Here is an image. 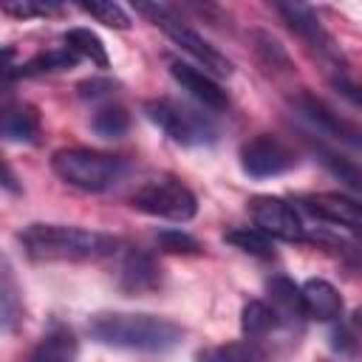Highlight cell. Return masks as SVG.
Returning a JSON list of instances; mask_svg holds the SVG:
<instances>
[{"instance_id":"obj_1","label":"cell","mask_w":362,"mask_h":362,"mask_svg":"<svg viewBox=\"0 0 362 362\" xmlns=\"http://www.w3.org/2000/svg\"><path fill=\"white\" fill-rule=\"evenodd\" d=\"M23 252L37 263H85L110 257L119 246L113 235L65 226V223H28L17 235Z\"/></svg>"},{"instance_id":"obj_2","label":"cell","mask_w":362,"mask_h":362,"mask_svg":"<svg viewBox=\"0 0 362 362\" xmlns=\"http://www.w3.org/2000/svg\"><path fill=\"white\" fill-rule=\"evenodd\" d=\"M88 334L110 348L139 351V354H164L173 351L184 331L173 320L156 314H130V311H99L88 320Z\"/></svg>"},{"instance_id":"obj_3","label":"cell","mask_w":362,"mask_h":362,"mask_svg":"<svg viewBox=\"0 0 362 362\" xmlns=\"http://www.w3.org/2000/svg\"><path fill=\"white\" fill-rule=\"evenodd\" d=\"M51 170L68 187H76L82 192H105L124 178L127 161L122 156L90 147H65L51 156Z\"/></svg>"},{"instance_id":"obj_4","label":"cell","mask_w":362,"mask_h":362,"mask_svg":"<svg viewBox=\"0 0 362 362\" xmlns=\"http://www.w3.org/2000/svg\"><path fill=\"white\" fill-rule=\"evenodd\" d=\"M133 8L139 11V14H144V17H150V23L153 25H158L181 51H187L206 74H212V76H229L232 74V62L212 45V42H206L195 28H189L187 23H184V17L173 8V6H167V3H133Z\"/></svg>"},{"instance_id":"obj_5","label":"cell","mask_w":362,"mask_h":362,"mask_svg":"<svg viewBox=\"0 0 362 362\" xmlns=\"http://www.w3.org/2000/svg\"><path fill=\"white\" fill-rule=\"evenodd\" d=\"M144 116L181 147H209L218 141L215 122L206 113H201L189 105H181L175 99L144 102Z\"/></svg>"},{"instance_id":"obj_6","label":"cell","mask_w":362,"mask_h":362,"mask_svg":"<svg viewBox=\"0 0 362 362\" xmlns=\"http://www.w3.org/2000/svg\"><path fill=\"white\" fill-rule=\"evenodd\" d=\"M130 206L153 215V218H164V221H192L198 212V201L189 192V187H184L178 178L173 175H156L147 178L141 187H136V192L130 195Z\"/></svg>"},{"instance_id":"obj_7","label":"cell","mask_w":362,"mask_h":362,"mask_svg":"<svg viewBox=\"0 0 362 362\" xmlns=\"http://www.w3.org/2000/svg\"><path fill=\"white\" fill-rule=\"evenodd\" d=\"M240 167L252 178L283 175L297 167V153L274 133H260L240 147Z\"/></svg>"},{"instance_id":"obj_8","label":"cell","mask_w":362,"mask_h":362,"mask_svg":"<svg viewBox=\"0 0 362 362\" xmlns=\"http://www.w3.org/2000/svg\"><path fill=\"white\" fill-rule=\"evenodd\" d=\"M274 11L283 17V23H286L308 48H314L325 62L337 65V71H339V65H342L339 45H337V40L322 28V23H320V17L314 14V8L303 6V3H274Z\"/></svg>"},{"instance_id":"obj_9","label":"cell","mask_w":362,"mask_h":362,"mask_svg":"<svg viewBox=\"0 0 362 362\" xmlns=\"http://www.w3.org/2000/svg\"><path fill=\"white\" fill-rule=\"evenodd\" d=\"M249 212L252 221L260 232H266L269 238H280V240H305V226L294 209V204H288L286 198L277 195H255L249 201Z\"/></svg>"},{"instance_id":"obj_10","label":"cell","mask_w":362,"mask_h":362,"mask_svg":"<svg viewBox=\"0 0 362 362\" xmlns=\"http://www.w3.org/2000/svg\"><path fill=\"white\" fill-rule=\"evenodd\" d=\"M294 107H297L300 116H303L305 122H311L320 133H325V136L342 141L345 147H351V150H356V153H362V130H359L351 119L339 116L331 105H325V102L317 99L314 93H297V96H294Z\"/></svg>"},{"instance_id":"obj_11","label":"cell","mask_w":362,"mask_h":362,"mask_svg":"<svg viewBox=\"0 0 362 362\" xmlns=\"http://www.w3.org/2000/svg\"><path fill=\"white\" fill-rule=\"evenodd\" d=\"M297 204L320 221H328L334 226L362 235V201L356 198H348L339 192H308V195H300Z\"/></svg>"},{"instance_id":"obj_12","label":"cell","mask_w":362,"mask_h":362,"mask_svg":"<svg viewBox=\"0 0 362 362\" xmlns=\"http://www.w3.org/2000/svg\"><path fill=\"white\" fill-rule=\"evenodd\" d=\"M266 297H269L266 303L274 311L280 328H286V331H300L303 328L308 314H305V303H303V288L300 286H294L288 277L277 274V277H272L266 283Z\"/></svg>"},{"instance_id":"obj_13","label":"cell","mask_w":362,"mask_h":362,"mask_svg":"<svg viewBox=\"0 0 362 362\" xmlns=\"http://www.w3.org/2000/svg\"><path fill=\"white\" fill-rule=\"evenodd\" d=\"M170 74H173V79H175L192 99H198L204 107H209V110H226V107H229V96H226V90L215 82L212 74L198 71L195 65L181 62V59H173V62H170Z\"/></svg>"},{"instance_id":"obj_14","label":"cell","mask_w":362,"mask_h":362,"mask_svg":"<svg viewBox=\"0 0 362 362\" xmlns=\"http://www.w3.org/2000/svg\"><path fill=\"white\" fill-rule=\"evenodd\" d=\"M161 286V266L153 255L130 249L119 266V288L124 294H147Z\"/></svg>"},{"instance_id":"obj_15","label":"cell","mask_w":362,"mask_h":362,"mask_svg":"<svg viewBox=\"0 0 362 362\" xmlns=\"http://www.w3.org/2000/svg\"><path fill=\"white\" fill-rule=\"evenodd\" d=\"M0 130L6 141H23V144H37L42 133V119L40 110L28 102H8L3 107Z\"/></svg>"},{"instance_id":"obj_16","label":"cell","mask_w":362,"mask_h":362,"mask_svg":"<svg viewBox=\"0 0 362 362\" xmlns=\"http://www.w3.org/2000/svg\"><path fill=\"white\" fill-rule=\"evenodd\" d=\"M303 303H305V314L311 320H320V322H331L342 314V297L339 291L328 283V280H320V277H311L305 280L303 286Z\"/></svg>"},{"instance_id":"obj_17","label":"cell","mask_w":362,"mask_h":362,"mask_svg":"<svg viewBox=\"0 0 362 362\" xmlns=\"http://www.w3.org/2000/svg\"><path fill=\"white\" fill-rule=\"evenodd\" d=\"M76 354H79V342H76L74 331L57 322L42 334V339L31 351L28 362H76Z\"/></svg>"},{"instance_id":"obj_18","label":"cell","mask_w":362,"mask_h":362,"mask_svg":"<svg viewBox=\"0 0 362 362\" xmlns=\"http://www.w3.org/2000/svg\"><path fill=\"white\" fill-rule=\"evenodd\" d=\"M280 322H277V317H274V311L269 308V303H263V300H249L246 305H243V311H240V328H243V334H246V342H260L263 337H269L274 328H277Z\"/></svg>"},{"instance_id":"obj_19","label":"cell","mask_w":362,"mask_h":362,"mask_svg":"<svg viewBox=\"0 0 362 362\" xmlns=\"http://www.w3.org/2000/svg\"><path fill=\"white\" fill-rule=\"evenodd\" d=\"M62 40H65V45H68L74 54L88 57L96 68H107V65H110V57H107L105 42H102L90 28H68V31L62 34Z\"/></svg>"},{"instance_id":"obj_20","label":"cell","mask_w":362,"mask_h":362,"mask_svg":"<svg viewBox=\"0 0 362 362\" xmlns=\"http://www.w3.org/2000/svg\"><path fill=\"white\" fill-rule=\"evenodd\" d=\"M90 127H93V133L102 136V139H122V136L127 133V127H130V113H127V107H122L119 102H107V105H102V107L93 113Z\"/></svg>"},{"instance_id":"obj_21","label":"cell","mask_w":362,"mask_h":362,"mask_svg":"<svg viewBox=\"0 0 362 362\" xmlns=\"http://www.w3.org/2000/svg\"><path fill=\"white\" fill-rule=\"evenodd\" d=\"M223 240L232 243L235 249L246 252V255H255V257H274V243L266 232H260L257 226H238V229H229L223 232Z\"/></svg>"},{"instance_id":"obj_22","label":"cell","mask_w":362,"mask_h":362,"mask_svg":"<svg viewBox=\"0 0 362 362\" xmlns=\"http://www.w3.org/2000/svg\"><path fill=\"white\" fill-rule=\"evenodd\" d=\"M317 156L331 170V175H337L351 192H356L362 198V164H356L354 158H345V156H339L328 147H317Z\"/></svg>"},{"instance_id":"obj_23","label":"cell","mask_w":362,"mask_h":362,"mask_svg":"<svg viewBox=\"0 0 362 362\" xmlns=\"http://www.w3.org/2000/svg\"><path fill=\"white\" fill-rule=\"evenodd\" d=\"M79 62V54H74L68 45L65 48H51L37 57H31L25 65H20V74H51V71H68Z\"/></svg>"},{"instance_id":"obj_24","label":"cell","mask_w":362,"mask_h":362,"mask_svg":"<svg viewBox=\"0 0 362 362\" xmlns=\"http://www.w3.org/2000/svg\"><path fill=\"white\" fill-rule=\"evenodd\" d=\"M0 305H3V328L14 331V325L23 317V303H20V291L11 274L8 260H3V283H0Z\"/></svg>"},{"instance_id":"obj_25","label":"cell","mask_w":362,"mask_h":362,"mask_svg":"<svg viewBox=\"0 0 362 362\" xmlns=\"http://www.w3.org/2000/svg\"><path fill=\"white\" fill-rule=\"evenodd\" d=\"M195 362H263V356L252 342H229L221 348L201 351Z\"/></svg>"},{"instance_id":"obj_26","label":"cell","mask_w":362,"mask_h":362,"mask_svg":"<svg viewBox=\"0 0 362 362\" xmlns=\"http://www.w3.org/2000/svg\"><path fill=\"white\" fill-rule=\"evenodd\" d=\"M79 8H82L85 14H90L93 20H99L102 25H107V28H119V31H124V28L130 25V17H127V11H124L119 3H113V0H93V3H79Z\"/></svg>"},{"instance_id":"obj_27","label":"cell","mask_w":362,"mask_h":362,"mask_svg":"<svg viewBox=\"0 0 362 362\" xmlns=\"http://www.w3.org/2000/svg\"><path fill=\"white\" fill-rule=\"evenodd\" d=\"M156 243L164 252H173V255H198L201 252V243L192 235L181 232V229H161L156 235Z\"/></svg>"},{"instance_id":"obj_28","label":"cell","mask_w":362,"mask_h":362,"mask_svg":"<svg viewBox=\"0 0 362 362\" xmlns=\"http://www.w3.org/2000/svg\"><path fill=\"white\" fill-rule=\"evenodd\" d=\"M62 6L59 3H40V0H23V3H6L3 6V14H11V17H48V14H57Z\"/></svg>"},{"instance_id":"obj_29","label":"cell","mask_w":362,"mask_h":362,"mask_svg":"<svg viewBox=\"0 0 362 362\" xmlns=\"http://www.w3.org/2000/svg\"><path fill=\"white\" fill-rule=\"evenodd\" d=\"M255 40H257V51L269 59V65L272 68H277V65H283V68H288V57H286V51L269 37V34H255Z\"/></svg>"},{"instance_id":"obj_30","label":"cell","mask_w":362,"mask_h":362,"mask_svg":"<svg viewBox=\"0 0 362 362\" xmlns=\"http://www.w3.org/2000/svg\"><path fill=\"white\" fill-rule=\"evenodd\" d=\"M79 96L82 99H90V102H99V99H110L113 96V82L110 79H85L76 85Z\"/></svg>"},{"instance_id":"obj_31","label":"cell","mask_w":362,"mask_h":362,"mask_svg":"<svg viewBox=\"0 0 362 362\" xmlns=\"http://www.w3.org/2000/svg\"><path fill=\"white\" fill-rule=\"evenodd\" d=\"M334 88H337V90H339L345 99H351V102H354V105L362 110V85L348 82L345 76H337V79H334Z\"/></svg>"},{"instance_id":"obj_32","label":"cell","mask_w":362,"mask_h":362,"mask_svg":"<svg viewBox=\"0 0 362 362\" xmlns=\"http://www.w3.org/2000/svg\"><path fill=\"white\" fill-rule=\"evenodd\" d=\"M3 189H6V192H20L17 178H14V173H11L8 164H3Z\"/></svg>"},{"instance_id":"obj_33","label":"cell","mask_w":362,"mask_h":362,"mask_svg":"<svg viewBox=\"0 0 362 362\" xmlns=\"http://www.w3.org/2000/svg\"><path fill=\"white\" fill-rule=\"evenodd\" d=\"M351 322H354V328H356V331H362V305H359V308L354 311V317H351Z\"/></svg>"}]
</instances>
